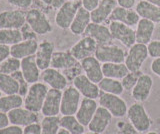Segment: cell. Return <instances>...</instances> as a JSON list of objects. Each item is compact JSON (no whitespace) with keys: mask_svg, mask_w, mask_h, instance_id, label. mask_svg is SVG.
<instances>
[{"mask_svg":"<svg viewBox=\"0 0 160 134\" xmlns=\"http://www.w3.org/2000/svg\"><path fill=\"white\" fill-rule=\"evenodd\" d=\"M24 99L19 94H10V95L1 96L0 98V112L8 113L14 109L22 107Z\"/></svg>","mask_w":160,"mask_h":134,"instance_id":"obj_31","label":"cell"},{"mask_svg":"<svg viewBox=\"0 0 160 134\" xmlns=\"http://www.w3.org/2000/svg\"><path fill=\"white\" fill-rule=\"evenodd\" d=\"M41 2L45 6H47L51 9H57L58 10V9L66 2V0H41Z\"/></svg>","mask_w":160,"mask_h":134,"instance_id":"obj_46","label":"cell"},{"mask_svg":"<svg viewBox=\"0 0 160 134\" xmlns=\"http://www.w3.org/2000/svg\"><path fill=\"white\" fill-rule=\"evenodd\" d=\"M112 118H113L112 114L106 108L99 105L87 127L89 129V131L102 134L110 125V123L112 121Z\"/></svg>","mask_w":160,"mask_h":134,"instance_id":"obj_15","label":"cell"},{"mask_svg":"<svg viewBox=\"0 0 160 134\" xmlns=\"http://www.w3.org/2000/svg\"><path fill=\"white\" fill-rule=\"evenodd\" d=\"M57 134H71V133H70V132L67 130V129L60 127V128H59V130H58V132H57Z\"/></svg>","mask_w":160,"mask_h":134,"instance_id":"obj_52","label":"cell"},{"mask_svg":"<svg viewBox=\"0 0 160 134\" xmlns=\"http://www.w3.org/2000/svg\"><path fill=\"white\" fill-rule=\"evenodd\" d=\"M26 23L37 35H45L52 31V25L45 13L39 9L32 8L26 12Z\"/></svg>","mask_w":160,"mask_h":134,"instance_id":"obj_7","label":"cell"},{"mask_svg":"<svg viewBox=\"0 0 160 134\" xmlns=\"http://www.w3.org/2000/svg\"><path fill=\"white\" fill-rule=\"evenodd\" d=\"M11 75L15 79H16V81L18 82V85H19V92H18V94H19V95H21L22 97H25V95L27 94L28 89H29V86H28L29 83L26 80H25V78L23 76L21 70L14 72L13 74H11Z\"/></svg>","mask_w":160,"mask_h":134,"instance_id":"obj_39","label":"cell"},{"mask_svg":"<svg viewBox=\"0 0 160 134\" xmlns=\"http://www.w3.org/2000/svg\"><path fill=\"white\" fill-rule=\"evenodd\" d=\"M6 1L14 7L20 9H27L31 7L33 0H6Z\"/></svg>","mask_w":160,"mask_h":134,"instance_id":"obj_42","label":"cell"},{"mask_svg":"<svg viewBox=\"0 0 160 134\" xmlns=\"http://www.w3.org/2000/svg\"><path fill=\"white\" fill-rule=\"evenodd\" d=\"M80 63H81L84 74L91 81L98 84L104 78L102 71V63L94 55L84 58L83 60L80 61Z\"/></svg>","mask_w":160,"mask_h":134,"instance_id":"obj_19","label":"cell"},{"mask_svg":"<svg viewBox=\"0 0 160 134\" xmlns=\"http://www.w3.org/2000/svg\"><path fill=\"white\" fill-rule=\"evenodd\" d=\"M149 57L160 58V40H151L147 44Z\"/></svg>","mask_w":160,"mask_h":134,"instance_id":"obj_40","label":"cell"},{"mask_svg":"<svg viewBox=\"0 0 160 134\" xmlns=\"http://www.w3.org/2000/svg\"><path fill=\"white\" fill-rule=\"evenodd\" d=\"M155 30V23L147 20V19L140 18L136 25L135 35H136V42L147 44L152 40V36Z\"/></svg>","mask_w":160,"mask_h":134,"instance_id":"obj_29","label":"cell"},{"mask_svg":"<svg viewBox=\"0 0 160 134\" xmlns=\"http://www.w3.org/2000/svg\"><path fill=\"white\" fill-rule=\"evenodd\" d=\"M10 56H11L10 55V46L0 44V64Z\"/></svg>","mask_w":160,"mask_h":134,"instance_id":"obj_47","label":"cell"},{"mask_svg":"<svg viewBox=\"0 0 160 134\" xmlns=\"http://www.w3.org/2000/svg\"><path fill=\"white\" fill-rule=\"evenodd\" d=\"M20 67H21V60L10 56L0 64V73L10 74L11 75L14 72L19 71Z\"/></svg>","mask_w":160,"mask_h":134,"instance_id":"obj_37","label":"cell"},{"mask_svg":"<svg viewBox=\"0 0 160 134\" xmlns=\"http://www.w3.org/2000/svg\"><path fill=\"white\" fill-rule=\"evenodd\" d=\"M54 53V44L50 41L44 40L38 45V49L35 53V59L40 70H45L50 67L52 56Z\"/></svg>","mask_w":160,"mask_h":134,"instance_id":"obj_23","label":"cell"},{"mask_svg":"<svg viewBox=\"0 0 160 134\" xmlns=\"http://www.w3.org/2000/svg\"><path fill=\"white\" fill-rule=\"evenodd\" d=\"M81 94L72 86H67L62 91L60 113L62 115H75L81 103Z\"/></svg>","mask_w":160,"mask_h":134,"instance_id":"obj_8","label":"cell"},{"mask_svg":"<svg viewBox=\"0 0 160 134\" xmlns=\"http://www.w3.org/2000/svg\"><path fill=\"white\" fill-rule=\"evenodd\" d=\"M148 57L149 54L146 44L136 42L128 48L124 63L129 71H138L141 70L143 63L146 61Z\"/></svg>","mask_w":160,"mask_h":134,"instance_id":"obj_5","label":"cell"},{"mask_svg":"<svg viewBox=\"0 0 160 134\" xmlns=\"http://www.w3.org/2000/svg\"><path fill=\"white\" fill-rule=\"evenodd\" d=\"M68 1H74V0H68Z\"/></svg>","mask_w":160,"mask_h":134,"instance_id":"obj_57","label":"cell"},{"mask_svg":"<svg viewBox=\"0 0 160 134\" xmlns=\"http://www.w3.org/2000/svg\"><path fill=\"white\" fill-rule=\"evenodd\" d=\"M99 99V105L104 108L112 114V116L115 118H123L127 115L128 106L125 100L120 97L119 95L115 94L100 92V95L98 97Z\"/></svg>","mask_w":160,"mask_h":134,"instance_id":"obj_3","label":"cell"},{"mask_svg":"<svg viewBox=\"0 0 160 134\" xmlns=\"http://www.w3.org/2000/svg\"><path fill=\"white\" fill-rule=\"evenodd\" d=\"M150 67H151V71L160 78V58H154Z\"/></svg>","mask_w":160,"mask_h":134,"instance_id":"obj_49","label":"cell"},{"mask_svg":"<svg viewBox=\"0 0 160 134\" xmlns=\"http://www.w3.org/2000/svg\"><path fill=\"white\" fill-rule=\"evenodd\" d=\"M40 125L41 134H57L60 128V118L58 116H44Z\"/></svg>","mask_w":160,"mask_h":134,"instance_id":"obj_36","label":"cell"},{"mask_svg":"<svg viewBox=\"0 0 160 134\" xmlns=\"http://www.w3.org/2000/svg\"><path fill=\"white\" fill-rule=\"evenodd\" d=\"M83 35L93 38L97 42L98 45L110 44L113 41L109 27L106 25H103V24H98L94 22H90Z\"/></svg>","mask_w":160,"mask_h":134,"instance_id":"obj_17","label":"cell"},{"mask_svg":"<svg viewBox=\"0 0 160 134\" xmlns=\"http://www.w3.org/2000/svg\"><path fill=\"white\" fill-rule=\"evenodd\" d=\"M38 45L39 44L36 41V39L22 40L21 42L10 46V55L21 60L25 57L35 55V53H36L38 49Z\"/></svg>","mask_w":160,"mask_h":134,"instance_id":"obj_25","label":"cell"},{"mask_svg":"<svg viewBox=\"0 0 160 134\" xmlns=\"http://www.w3.org/2000/svg\"><path fill=\"white\" fill-rule=\"evenodd\" d=\"M40 78L47 86L53 89H58V90H64L68 84V80L64 74L53 67H49L43 70Z\"/></svg>","mask_w":160,"mask_h":134,"instance_id":"obj_18","label":"cell"},{"mask_svg":"<svg viewBox=\"0 0 160 134\" xmlns=\"http://www.w3.org/2000/svg\"><path fill=\"white\" fill-rule=\"evenodd\" d=\"M119 129V134H140V132L135 129L134 126L130 122L127 123H122L121 128Z\"/></svg>","mask_w":160,"mask_h":134,"instance_id":"obj_44","label":"cell"},{"mask_svg":"<svg viewBox=\"0 0 160 134\" xmlns=\"http://www.w3.org/2000/svg\"><path fill=\"white\" fill-rule=\"evenodd\" d=\"M73 86L80 92V94L85 98L97 99L100 95V88L97 83L91 81L90 79L85 75V74H80L72 81Z\"/></svg>","mask_w":160,"mask_h":134,"instance_id":"obj_12","label":"cell"},{"mask_svg":"<svg viewBox=\"0 0 160 134\" xmlns=\"http://www.w3.org/2000/svg\"><path fill=\"white\" fill-rule=\"evenodd\" d=\"M9 124H10V121H9L7 113L0 112V129L8 126Z\"/></svg>","mask_w":160,"mask_h":134,"instance_id":"obj_51","label":"cell"},{"mask_svg":"<svg viewBox=\"0 0 160 134\" xmlns=\"http://www.w3.org/2000/svg\"><path fill=\"white\" fill-rule=\"evenodd\" d=\"M102 71L104 77L121 79L129 72L125 63H102Z\"/></svg>","mask_w":160,"mask_h":134,"instance_id":"obj_30","label":"cell"},{"mask_svg":"<svg viewBox=\"0 0 160 134\" xmlns=\"http://www.w3.org/2000/svg\"><path fill=\"white\" fill-rule=\"evenodd\" d=\"M145 134H159V133L156 132V131H148V132H146Z\"/></svg>","mask_w":160,"mask_h":134,"instance_id":"obj_54","label":"cell"},{"mask_svg":"<svg viewBox=\"0 0 160 134\" xmlns=\"http://www.w3.org/2000/svg\"><path fill=\"white\" fill-rule=\"evenodd\" d=\"M20 31L22 33L23 40H32V39H36L37 37V34L32 30V28L27 23L24 24L22 28L20 29Z\"/></svg>","mask_w":160,"mask_h":134,"instance_id":"obj_41","label":"cell"},{"mask_svg":"<svg viewBox=\"0 0 160 134\" xmlns=\"http://www.w3.org/2000/svg\"><path fill=\"white\" fill-rule=\"evenodd\" d=\"M1 93H2V92H1V91H0V98H1V96H2V95H1Z\"/></svg>","mask_w":160,"mask_h":134,"instance_id":"obj_56","label":"cell"},{"mask_svg":"<svg viewBox=\"0 0 160 134\" xmlns=\"http://www.w3.org/2000/svg\"><path fill=\"white\" fill-rule=\"evenodd\" d=\"M118 5L116 0H100L98 6L90 12L91 22L103 24L109 19L114 8Z\"/></svg>","mask_w":160,"mask_h":134,"instance_id":"obj_20","label":"cell"},{"mask_svg":"<svg viewBox=\"0 0 160 134\" xmlns=\"http://www.w3.org/2000/svg\"><path fill=\"white\" fill-rule=\"evenodd\" d=\"M23 134H41V125L40 123H33L23 128Z\"/></svg>","mask_w":160,"mask_h":134,"instance_id":"obj_45","label":"cell"},{"mask_svg":"<svg viewBox=\"0 0 160 134\" xmlns=\"http://www.w3.org/2000/svg\"><path fill=\"white\" fill-rule=\"evenodd\" d=\"M48 87L44 82H36L29 86L28 92L24 98V107L33 112H40L48 93Z\"/></svg>","mask_w":160,"mask_h":134,"instance_id":"obj_1","label":"cell"},{"mask_svg":"<svg viewBox=\"0 0 160 134\" xmlns=\"http://www.w3.org/2000/svg\"><path fill=\"white\" fill-rule=\"evenodd\" d=\"M94 56L101 63H124L126 51L122 47L110 43L98 45Z\"/></svg>","mask_w":160,"mask_h":134,"instance_id":"obj_4","label":"cell"},{"mask_svg":"<svg viewBox=\"0 0 160 134\" xmlns=\"http://www.w3.org/2000/svg\"><path fill=\"white\" fill-rule=\"evenodd\" d=\"M98 86L100 88V90L105 93L115 94V95L120 96L124 92V88L122 86L121 80H118V79L104 77L98 83Z\"/></svg>","mask_w":160,"mask_h":134,"instance_id":"obj_32","label":"cell"},{"mask_svg":"<svg viewBox=\"0 0 160 134\" xmlns=\"http://www.w3.org/2000/svg\"><path fill=\"white\" fill-rule=\"evenodd\" d=\"M97 46L98 44L93 38L89 36H84L75 43L69 51L75 59H77L78 61H81L84 58L93 56L97 49Z\"/></svg>","mask_w":160,"mask_h":134,"instance_id":"obj_11","label":"cell"},{"mask_svg":"<svg viewBox=\"0 0 160 134\" xmlns=\"http://www.w3.org/2000/svg\"><path fill=\"white\" fill-rule=\"evenodd\" d=\"M0 134H23V128L17 125H8L0 129Z\"/></svg>","mask_w":160,"mask_h":134,"instance_id":"obj_43","label":"cell"},{"mask_svg":"<svg viewBox=\"0 0 160 134\" xmlns=\"http://www.w3.org/2000/svg\"><path fill=\"white\" fill-rule=\"evenodd\" d=\"M153 87V79L149 74L143 73L138 78L137 83L131 90V96L136 102H145L148 100L152 91Z\"/></svg>","mask_w":160,"mask_h":134,"instance_id":"obj_14","label":"cell"},{"mask_svg":"<svg viewBox=\"0 0 160 134\" xmlns=\"http://www.w3.org/2000/svg\"><path fill=\"white\" fill-rule=\"evenodd\" d=\"M146 1H148V2H150V3L154 4V5H156V6L160 7V0H146Z\"/></svg>","mask_w":160,"mask_h":134,"instance_id":"obj_53","label":"cell"},{"mask_svg":"<svg viewBox=\"0 0 160 134\" xmlns=\"http://www.w3.org/2000/svg\"><path fill=\"white\" fill-rule=\"evenodd\" d=\"M60 127L67 129L71 134H82L85 131V126L78 121L75 115H62Z\"/></svg>","mask_w":160,"mask_h":134,"instance_id":"obj_33","label":"cell"},{"mask_svg":"<svg viewBox=\"0 0 160 134\" xmlns=\"http://www.w3.org/2000/svg\"><path fill=\"white\" fill-rule=\"evenodd\" d=\"M99 2H100V0H81L82 6L90 12L94 10V9L98 6Z\"/></svg>","mask_w":160,"mask_h":134,"instance_id":"obj_48","label":"cell"},{"mask_svg":"<svg viewBox=\"0 0 160 134\" xmlns=\"http://www.w3.org/2000/svg\"><path fill=\"white\" fill-rule=\"evenodd\" d=\"M23 40L20 29H0V44L12 46Z\"/></svg>","mask_w":160,"mask_h":134,"instance_id":"obj_35","label":"cell"},{"mask_svg":"<svg viewBox=\"0 0 160 134\" xmlns=\"http://www.w3.org/2000/svg\"><path fill=\"white\" fill-rule=\"evenodd\" d=\"M135 10L138 13L140 18L147 19L154 23L160 22V7L146 1V0L139 1L135 6Z\"/></svg>","mask_w":160,"mask_h":134,"instance_id":"obj_27","label":"cell"},{"mask_svg":"<svg viewBox=\"0 0 160 134\" xmlns=\"http://www.w3.org/2000/svg\"><path fill=\"white\" fill-rule=\"evenodd\" d=\"M82 6L81 1H66L60 7L56 15L55 23L61 29H68L72 24L78 9Z\"/></svg>","mask_w":160,"mask_h":134,"instance_id":"obj_9","label":"cell"},{"mask_svg":"<svg viewBox=\"0 0 160 134\" xmlns=\"http://www.w3.org/2000/svg\"><path fill=\"white\" fill-rule=\"evenodd\" d=\"M82 134H98V133H94V132H91V131H89V132H87V133H82Z\"/></svg>","mask_w":160,"mask_h":134,"instance_id":"obj_55","label":"cell"},{"mask_svg":"<svg viewBox=\"0 0 160 134\" xmlns=\"http://www.w3.org/2000/svg\"><path fill=\"white\" fill-rule=\"evenodd\" d=\"M127 118L128 121L140 133L148 132L149 129L151 128V118L141 102H135L128 107Z\"/></svg>","mask_w":160,"mask_h":134,"instance_id":"obj_2","label":"cell"},{"mask_svg":"<svg viewBox=\"0 0 160 134\" xmlns=\"http://www.w3.org/2000/svg\"><path fill=\"white\" fill-rule=\"evenodd\" d=\"M78 62L79 61L74 58L70 51H57L53 53L50 67L58 69V70H62V72H64L75 66Z\"/></svg>","mask_w":160,"mask_h":134,"instance_id":"obj_26","label":"cell"},{"mask_svg":"<svg viewBox=\"0 0 160 134\" xmlns=\"http://www.w3.org/2000/svg\"><path fill=\"white\" fill-rule=\"evenodd\" d=\"M0 91L5 95L18 94L19 85L16 79L10 74L0 73Z\"/></svg>","mask_w":160,"mask_h":134,"instance_id":"obj_34","label":"cell"},{"mask_svg":"<svg viewBox=\"0 0 160 134\" xmlns=\"http://www.w3.org/2000/svg\"><path fill=\"white\" fill-rule=\"evenodd\" d=\"M62 90L50 88L43 103L41 113L44 116H58L61 106Z\"/></svg>","mask_w":160,"mask_h":134,"instance_id":"obj_16","label":"cell"},{"mask_svg":"<svg viewBox=\"0 0 160 134\" xmlns=\"http://www.w3.org/2000/svg\"><path fill=\"white\" fill-rule=\"evenodd\" d=\"M109 19L111 21H118L126 24V25L130 27H133L137 25V23L140 20V16L138 15L136 10L127 9L117 5L112 11Z\"/></svg>","mask_w":160,"mask_h":134,"instance_id":"obj_22","label":"cell"},{"mask_svg":"<svg viewBox=\"0 0 160 134\" xmlns=\"http://www.w3.org/2000/svg\"><path fill=\"white\" fill-rule=\"evenodd\" d=\"M97 108H98V103L96 102V99L84 97L81 100V103H80V106L76 114H75V116H76L78 121L82 125L87 127L95 112H96Z\"/></svg>","mask_w":160,"mask_h":134,"instance_id":"obj_21","label":"cell"},{"mask_svg":"<svg viewBox=\"0 0 160 134\" xmlns=\"http://www.w3.org/2000/svg\"><path fill=\"white\" fill-rule=\"evenodd\" d=\"M91 22V16H90V11L85 9L83 6H81L75 15V18L70 25V31L74 35H83L87 26Z\"/></svg>","mask_w":160,"mask_h":134,"instance_id":"obj_28","label":"cell"},{"mask_svg":"<svg viewBox=\"0 0 160 134\" xmlns=\"http://www.w3.org/2000/svg\"><path fill=\"white\" fill-rule=\"evenodd\" d=\"M10 124L25 127L30 124L37 123L39 121V116L36 112L30 111L25 107H19L7 113Z\"/></svg>","mask_w":160,"mask_h":134,"instance_id":"obj_13","label":"cell"},{"mask_svg":"<svg viewBox=\"0 0 160 134\" xmlns=\"http://www.w3.org/2000/svg\"><path fill=\"white\" fill-rule=\"evenodd\" d=\"M26 23V12L20 9L0 12V29H21Z\"/></svg>","mask_w":160,"mask_h":134,"instance_id":"obj_10","label":"cell"},{"mask_svg":"<svg viewBox=\"0 0 160 134\" xmlns=\"http://www.w3.org/2000/svg\"><path fill=\"white\" fill-rule=\"evenodd\" d=\"M109 30L111 32L113 40H117L123 46L130 48L136 43L135 30L128 25L118 21H111L109 23Z\"/></svg>","mask_w":160,"mask_h":134,"instance_id":"obj_6","label":"cell"},{"mask_svg":"<svg viewBox=\"0 0 160 134\" xmlns=\"http://www.w3.org/2000/svg\"><path fill=\"white\" fill-rule=\"evenodd\" d=\"M118 6H121L127 9H132L136 3V0H116Z\"/></svg>","mask_w":160,"mask_h":134,"instance_id":"obj_50","label":"cell"},{"mask_svg":"<svg viewBox=\"0 0 160 134\" xmlns=\"http://www.w3.org/2000/svg\"><path fill=\"white\" fill-rule=\"evenodd\" d=\"M142 74H143V72L141 70L129 71L126 75L121 79V83H122L124 90H126V91L132 90L133 87L135 86V84H136L138 81V78L141 76Z\"/></svg>","mask_w":160,"mask_h":134,"instance_id":"obj_38","label":"cell"},{"mask_svg":"<svg viewBox=\"0 0 160 134\" xmlns=\"http://www.w3.org/2000/svg\"><path fill=\"white\" fill-rule=\"evenodd\" d=\"M23 76L29 84H33L39 81L41 77L40 69L36 63L35 55L25 57L21 59V67H20Z\"/></svg>","mask_w":160,"mask_h":134,"instance_id":"obj_24","label":"cell"}]
</instances>
